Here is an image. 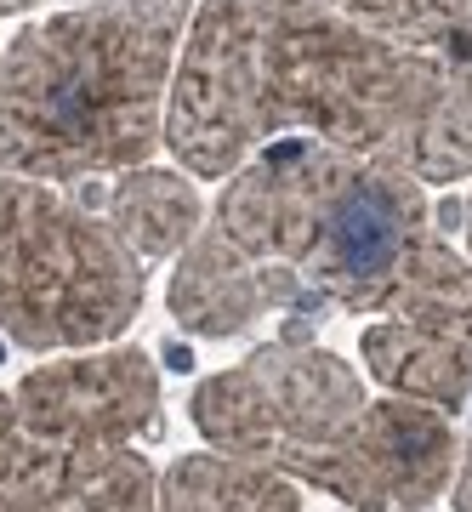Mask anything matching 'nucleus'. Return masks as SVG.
I'll list each match as a JSON object with an SVG mask.
<instances>
[{
	"label": "nucleus",
	"mask_w": 472,
	"mask_h": 512,
	"mask_svg": "<svg viewBox=\"0 0 472 512\" xmlns=\"http://www.w3.org/2000/svg\"><path fill=\"white\" fill-rule=\"evenodd\" d=\"M279 137L461 183L472 177V69L410 52L325 0H200L165 148L194 177H234Z\"/></svg>",
	"instance_id": "obj_2"
},
{
	"label": "nucleus",
	"mask_w": 472,
	"mask_h": 512,
	"mask_svg": "<svg viewBox=\"0 0 472 512\" xmlns=\"http://www.w3.org/2000/svg\"><path fill=\"white\" fill-rule=\"evenodd\" d=\"M160 512H308L291 473L262 467V461L205 450L177 456L160 478Z\"/></svg>",
	"instance_id": "obj_9"
},
{
	"label": "nucleus",
	"mask_w": 472,
	"mask_h": 512,
	"mask_svg": "<svg viewBox=\"0 0 472 512\" xmlns=\"http://www.w3.org/2000/svg\"><path fill=\"white\" fill-rule=\"evenodd\" d=\"M359 353L387 393L438 404L450 416L472 404V342H461V336L410 325V319H376V325H364Z\"/></svg>",
	"instance_id": "obj_7"
},
{
	"label": "nucleus",
	"mask_w": 472,
	"mask_h": 512,
	"mask_svg": "<svg viewBox=\"0 0 472 512\" xmlns=\"http://www.w3.org/2000/svg\"><path fill=\"white\" fill-rule=\"evenodd\" d=\"M461 234H467V256H472V194H467V211H461Z\"/></svg>",
	"instance_id": "obj_12"
},
{
	"label": "nucleus",
	"mask_w": 472,
	"mask_h": 512,
	"mask_svg": "<svg viewBox=\"0 0 472 512\" xmlns=\"http://www.w3.org/2000/svg\"><path fill=\"white\" fill-rule=\"evenodd\" d=\"M160 376L137 348H86L0 387V512H160L143 439Z\"/></svg>",
	"instance_id": "obj_5"
},
{
	"label": "nucleus",
	"mask_w": 472,
	"mask_h": 512,
	"mask_svg": "<svg viewBox=\"0 0 472 512\" xmlns=\"http://www.w3.org/2000/svg\"><path fill=\"white\" fill-rule=\"evenodd\" d=\"M455 512H472V444H467V456H461V473H455Z\"/></svg>",
	"instance_id": "obj_11"
},
{
	"label": "nucleus",
	"mask_w": 472,
	"mask_h": 512,
	"mask_svg": "<svg viewBox=\"0 0 472 512\" xmlns=\"http://www.w3.org/2000/svg\"><path fill=\"white\" fill-rule=\"evenodd\" d=\"M143 308V256L80 194L0 171V336L23 353H86Z\"/></svg>",
	"instance_id": "obj_6"
},
{
	"label": "nucleus",
	"mask_w": 472,
	"mask_h": 512,
	"mask_svg": "<svg viewBox=\"0 0 472 512\" xmlns=\"http://www.w3.org/2000/svg\"><path fill=\"white\" fill-rule=\"evenodd\" d=\"M97 205L143 262H165V256L188 251L200 234V188L182 171L131 165L97 194Z\"/></svg>",
	"instance_id": "obj_8"
},
{
	"label": "nucleus",
	"mask_w": 472,
	"mask_h": 512,
	"mask_svg": "<svg viewBox=\"0 0 472 512\" xmlns=\"http://www.w3.org/2000/svg\"><path fill=\"white\" fill-rule=\"evenodd\" d=\"M410 319L472 342V256L433 228L404 165L279 137L239 165L171 274V319L239 336L256 319Z\"/></svg>",
	"instance_id": "obj_1"
},
{
	"label": "nucleus",
	"mask_w": 472,
	"mask_h": 512,
	"mask_svg": "<svg viewBox=\"0 0 472 512\" xmlns=\"http://www.w3.org/2000/svg\"><path fill=\"white\" fill-rule=\"evenodd\" d=\"M353 23L399 40L410 52L472 69V0H325Z\"/></svg>",
	"instance_id": "obj_10"
},
{
	"label": "nucleus",
	"mask_w": 472,
	"mask_h": 512,
	"mask_svg": "<svg viewBox=\"0 0 472 512\" xmlns=\"http://www.w3.org/2000/svg\"><path fill=\"white\" fill-rule=\"evenodd\" d=\"M188 410L211 450L279 467L353 512H421L461 473L450 416L404 393L370 399L359 370L308 336V319L205 376Z\"/></svg>",
	"instance_id": "obj_3"
},
{
	"label": "nucleus",
	"mask_w": 472,
	"mask_h": 512,
	"mask_svg": "<svg viewBox=\"0 0 472 512\" xmlns=\"http://www.w3.org/2000/svg\"><path fill=\"white\" fill-rule=\"evenodd\" d=\"M23 6H35V0H0V18H6V12H23Z\"/></svg>",
	"instance_id": "obj_13"
},
{
	"label": "nucleus",
	"mask_w": 472,
	"mask_h": 512,
	"mask_svg": "<svg viewBox=\"0 0 472 512\" xmlns=\"http://www.w3.org/2000/svg\"><path fill=\"white\" fill-rule=\"evenodd\" d=\"M194 6L97 0L18 29L0 52V171L74 183L148 165Z\"/></svg>",
	"instance_id": "obj_4"
}]
</instances>
